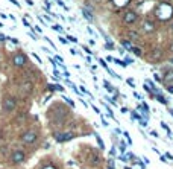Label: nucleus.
Segmentation results:
<instances>
[{"label":"nucleus","mask_w":173,"mask_h":169,"mask_svg":"<svg viewBox=\"0 0 173 169\" xmlns=\"http://www.w3.org/2000/svg\"><path fill=\"white\" fill-rule=\"evenodd\" d=\"M38 140V133L34 131V129H28L26 133L21 134V142L26 143V145H32Z\"/></svg>","instance_id":"1"},{"label":"nucleus","mask_w":173,"mask_h":169,"mask_svg":"<svg viewBox=\"0 0 173 169\" xmlns=\"http://www.w3.org/2000/svg\"><path fill=\"white\" fill-rule=\"evenodd\" d=\"M3 110L5 111H8V113H11V111H14L15 110V105H17V101H15V98H12V96H6L5 99H3Z\"/></svg>","instance_id":"2"},{"label":"nucleus","mask_w":173,"mask_h":169,"mask_svg":"<svg viewBox=\"0 0 173 169\" xmlns=\"http://www.w3.org/2000/svg\"><path fill=\"white\" fill-rule=\"evenodd\" d=\"M24 159H26V154H24V151H21V149H15V151L11 154V162H12L14 165L23 163Z\"/></svg>","instance_id":"3"},{"label":"nucleus","mask_w":173,"mask_h":169,"mask_svg":"<svg viewBox=\"0 0 173 169\" xmlns=\"http://www.w3.org/2000/svg\"><path fill=\"white\" fill-rule=\"evenodd\" d=\"M75 137V134L73 133H55V139H56V142H68V140H72Z\"/></svg>","instance_id":"4"},{"label":"nucleus","mask_w":173,"mask_h":169,"mask_svg":"<svg viewBox=\"0 0 173 169\" xmlns=\"http://www.w3.org/2000/svg\"><path fill=\"white\" fill-rule=\"evenodd\" d=\"M12 63H14V66H17V67L24 66V64H26V55H24V53H15L14 58H12Z\"/></svg>","instance_id":"5"},{"label":"nucleus","mask_w":173,"mask_h":169,"mask_svg":"<svg viewBox=\"0 0 173 169\" xmlns=\"http://www.w3.org/2000/svg\"><path fill=\"white\" fill-rule=\"evenodd\" d=\"M137 18H138V17H137V14H135L134 11H126V14H125V17H123L125 23H128V25L134 23V21L137 20Z\"/></svg>","instance_id":"6"},{"label":"nucleus","mask_w":173,"mask_h":169,"mask_svg":"<svg viewBox=\"0 0 173 169\" xmlns=\"http://www.w3.org/2000/svg\"><path fill=\"white\" fill-rule=\"evenodd\" d=\"M20 88H21V91H23L24 94H29V93L32 91V84H31L29 81H24V83L21 84V87H20Z\"/></svg>","instance_id":"7"},{"label":"nucleus","mask_w":173,"mask_h":169,"mask_svg":"<svg viewBox=\"0 0 173 169\" xmlns=\"http://www.w3.org/2000/svg\"><path fill=\"white\" fill-rule=\"evenodd\" d=\"M82 14H84V17H85L86 20H88V21H93V20H94L93 14H91V12H90V11L86 9V8H82Z\"/></svg>","instance_id":"8"},{"label":"nucleus","mask_w":173,"mask_h":169,"mask_svg":"<svg viewBox=\"0 0 173 169\" xmlns=\"http://www.w3.org/2000/svg\"><path fill=\"white\" fill-rule=\"evenodd\" d=\"M170 81H173V70H169L164 75V83H170Z\"/></svg>","instance_id":"9"},{"label":"nucleus","mask_w":173,"mask_h":169,"mask_svg":"<svg viewBox=\"0 0 173 169\" xmlns=\"http://www.w3.org/2000/svg\"><path fill=\"white\" fill-rule=\"evenodd\" d=\"M144 29H146V31H153V23L147 20V21L144 23Z\"/></svg>","instance_id":"10"},{"label":"nucleus","mask_w":173,"mask_h":169,"mask_svg":"<svg viewBox=\"0 0 173 169\" xmlns=\"http://www.w3.org/2000/svg\"><path fill=\"white\" fill-rule=\"evenodd\" d=\"M122 44H123V47H125V49H128V50H132L131 41H126V40H123V41H122Z\"/></svg>","instance_id":"11"},{"label":"nucleus","mask_w":173,"mask_h":169,"mask_svg":"<svg viewBox=\"0 0 173 169\" xmlns=\"http://www.w3.org/2000/svg\"><path fill=\"white\" fill-rule=\"evenodd\" d=\"M161 127L164 128V129H166V131H167V133H169V136H172V131H170V128L167 127V124H164V122H161Z\"/></svg>","instance_id":"12"},{"label":"nucleus","mask_w":173,"mask_h":169,"mask_svg":"<svg viewBox=\"0 0 173 169\" xmlns=\"http://www.w3.org/2000/svg\"><path fill=\"white\" fill-rule=\"evenodd\" d=\"M97 142H99V146H100L102 149H105V143H103V140H102L99 136H97Z\"/></svg>","instance_id":"13"},{"label":"nucleus","mask_w":173,"mask_h":169,"mask_svg":"<svg viewBox=\"0 0 173 169\" xmlns=\"http://www.w3.org/2000/svg\"><path fill=\"white\" fill-rule=\"evenodd\" d=\"M132 52H134L137 56H140V55H141V50H140V49H137V47H132Z\"/></svg>","instance_id":"14"},{"label":"nucleus","mask_w":173,"mask_h":169,"mask_svg":"<svg viewBox=\"0 0 173 169\" xmlns=\"http://www.w3.org/2000/svg\"><path fill=\"white\" fill-rule=\"evenodd\" d=\"M156 99H158L160 102H163V104H167V101H166V99H164L161 94H156Z\"/></svg>","instance_id":"15"},{"label":"nucleus","mask_w":173,"mask_h":169,"mask_svg":"<svg viewBox=\"0 0 173 169\" xmlns=\"http://www.w3.org/2000/svg\"><path fill=\"white\" fill-rule=\"evenodd\" d=\"M64 99H65V102H67L68 105H72V107H75V102H73L72 99H68V98H64Z\"/></svg>","instance_id":"16"},{"label":"nucleus","mask_w":173,"mask_h":169,"mask_svg":"<svg viewBox=\"0 0 173 169\" xmlns=\"http://www.w3.org/2000/svg\"><path fill=\"white\" fill-rule=\"evenodd\" d=\"M53 29H55V31H59V32H62V28H61V26H58V25H53Z\"/></svg>","instance_id":"17"},{"label":"nucleus","mask_w":173,"mask_h":169,"mask_svg":"<svg viewBox=\"0 0 173 169\" xmlns=\"http://www.w3.org/2000/svg\"><path fill=\"white\" fill-rule=\"evenodd\" d=\"M99 61H100V64H102V66H103V67H105V69H106V70H109V69H108V66H106V63H105V61H103V60H102V58H100V60H99Z\"/></svg>","instance_id":"18"},{"label":"nucleus","mask_w":173,"mask_h":169,"mask_svg":"<svg viewBox=\"0 0 173 169\" xmlns=\"http://www.w3.org/2000/svg\"><path fill=\"white\" fill-rule=\"evenodd\" d=\"M105 47H106V49H114L112 43H106V44H105Z\"/></svg>","instance_id":"19"},{"label":"nucleus","mask_w":173,"mask_h":169,"mask_svg":"<svg viewBox=\"0 0 173 169\" xmlns=\"http://www.w3.org/2000/svg\"><path fill=\"white\" fill-rule=\"evenodd\" d=\"M128 84L134 87V79H132V78H128Z\"/></svg>","instance_id":"20"},{"label":"nucleus","mask_w":173,"mask_h":169,"mask_svg":"<svg viewBox=\"0 0 173 169\" xmlns=\"http://www.w3.org/2000/svg\"><path fill=\"white\" fill-rule=\"evenodd\" d=\"M167 90H169L170 93H173V85H167Z\"/></svg>","instance_id":"21"},{"label":"nucleus","mask_w":173,"mask_h":169,"mask_svg":"<svg viewBox=\"0 0 173 169\" xmlns=\"http://www.w3.org/2000/svg\"><path fill=\"white\" fill-rule=\"evenodd\" d=\"M109 154H111V156H116V148H112V149H111V152H109Z\"/></svg>","instance_id":"22"},{"label":"nucleus","mask_w":173,"mask_h":169,"mask_svg":"<svg viewBox=\"0 0 173 169\" xmlns=\"http://www.w3.org/2000/svg\"><path fill=\"white\" fill-rule=\"evenodd\" d=\"M44 169H56V168H53V166H50V165H49V166H46Z\"/></svg>","instance_id":"23"},{"label":"nucleus","mask_w":173,"mask_h":169,"mask_svg":"<svg viewBox=\"0 0 173 169\" xmlns=\"http://www.w3.org/2000/svg\"><path fill=\"white\" fill-rule=\"evenodd\" d=\"M170 50H172V52H173V43H172V44H170Z\"/></svg>","instance_id":"24"},{"label":"nucleus","mask_w":173,"mask_h":169,"mask_svg":"<svg viewBox=\"0 0 173 169\" xmlns=\"http://www.w3.org/2000/svg\"><path fill=\"white\" fill-rule=\"evenodd\" d=\"M169 111H170V114H172V116H173V110H172V108H170V110H169Z\"/></svg>","instance_id":"25"},{"label":"nucleus","mask_w":173,"mask_h":169,"mask_svg":"<svg viewBox=\"0 0 173 169\" xmlns=\"http://www.w3.org/2000/svg\"><path fill=\"white\" fill-rule=\"evenodd\" d=\"M170 29H172V32H173V21H172V26H170Z\"/></svg>","instance_id":"26"},{"label":"nucleus","mask_w":173,"mask_h":169,"mask_svg":"<svg viewBox=\"0 0 173 169\" xmlns=\"http://www.w3.org/2000/svg\"><path fill=\"white\" fill-rule=\"evenodd\" d=\"M170 61H172V63H173V58H172V60H170Z\"/></svg>","instance_id":"27"},{"label":"nucleus","mask_w":173,"mask_h":169,"mask_svg":"<svg viewBox=\"0 0 173 169\" xmlns=\"http://www.w3.org/2000/svg\"><path fill=\"white\" fill-rule=\"evenodd\" d=\"M125 169H131V168H125Z\"/></svg>","instance_id":"28"}]
</instances>
